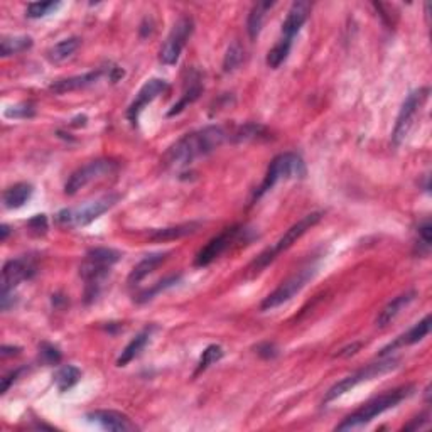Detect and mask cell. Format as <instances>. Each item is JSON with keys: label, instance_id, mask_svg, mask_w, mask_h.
<instances>
[{"label": "cell", "instance_id": "6da1fadb", "mask_svg": "<svg viewBox=\"0 0 432 432\" xmlns=\"http://www.w3.org/2000/svg\"><path fill=\"white\" fill-rule=\"evenodd\" d=\"M226 139H228V134L220 125H208L199 128V130L186 134L176 144L171 145L169 151L164 156V162L171 168H186V166H190L191 162L199 159V157L211 154Z\"/></svg>", "mask_w": 432, "mask_h": 432}, {"label": "cell", "instance_id": "7a4b0ae2", "mask_svg": "<svg viewBox=\"0 0 432 432\" xmlns=\"http://www.w3.org/2000/svg\"><path fill=\"white\" fill-rule=\"evenodd\" d=\"M416 388L412 385H407V387H400L395 388V390H390L383 395L375 397L366 404H363V407L358 410H354L353 414H350L348 417L345 419L341 424L336 426V431H350V429H357V427H362L365 424H369L370 421H374L375 417L382 416L383 412L390 410L393 407L404 402L405 399H409L412 395Z\"/></svg>", "mask_w": 432, "mask_h": 432}, {"label": "cell", "instance_id": "3957f363", "mask_svg": "<svg viewBox=\"0 0 432 432\" xmlns=\"http://www.w3.org/2000/svg\"><path fill=\"white\" fill-rule=\"evenodd\" d=\"M121 252L113 248H92L87 252L80 267L81 279L87 282V299H95L98 296L101 282L109 276L112 265L121 260Z\"/></svg>", "mask_w": 432, "mask_h": 432}, {"label": "cell", "instance_id": "277c9868", "mask_svg": "<svg viewBox=\"0 0 432 432\" xmlns=\"http://www.w3.org/2000/svg\"><path fill=\"white\" fill-rule=\"evenodd\" d=\"M321 218H323V213L321 211L309 213V215L301 218V220L290 226L288 232L282 235L279 240L273 243L272 247H269L267 250H264L262 254L257 257V259L250 265V271L254 273L262 272L265 267H269V265H271L273 260L277 259V257H279L280 254H284L285 250H289V248L292 247L294 243H296L299 238H301L302 235L307 232V230H311L312 226L318 225L321 221Z\"/></svg>", "mask_w": 432, "mask_h": 432}, {"label": "cell", "instance_id": "5b68a950", "mask_svg": "<svg viewBox=\"0 0 432 432\" xmlns=\"http://www.w3.org/2000/svg\"><path fill=\"white\" fill-rule=\"evenodd\" d=\"M121 201V195H109L104 198H98L90 203L81 204V206L66 208L56 215L58 223L61 226H70V228H76V226H87L100 218L104 213L112 209L115 204Z\"/></svg>", "mask_w": 432, "mask_h": 432}, {"label": "cell", "instance_id": "8992f818", "mask_svg": "<svg viewBox=\"0 0 432 432\" xmlns=\"http://www.w3.org/2000/svg\"><path fill=\"white\" fill-rule=\"evenodd\" d=\"M306 174V166L304 161L294 152H285L277 156L276 159L271 162L269 166L267 174H265L262 185H260L259 190L255 191V199H260L265 192H269L272 190L277 183L282 181V179H294V178H304Z\"/></svg>", "mask_w": 432, "mask_h": 432}, {"label": "cell", "instance_id": "52a82bcc", "mask_svg": "<svg viewBox=\"0 0 432 432\" xmlns=\"http://www.w3.org/2000/svg\"><path fill=\"white\" fill-rule=\"evenodd\" d=\"M399 360L397 358H387V360H380L376 363H370V365H366L365 369H360L358 371H354V374L348 375L346 378L341 380V382H338L333 385L331 388H329L326 397H324V404H328V402L338 399V397L345 395L346 392H350L352 388L357 387V385H360L363 382H369V380L378 378V376H382L385 374H388V371L395 370L397 366H399Z\"/></svg>", "mask_w": 432, "mask_h": 432}, {"label": "cell", "instance_id": "ba28073f", "mask_svg": "<svg viewBox=\"0 0 432 432\" xmlns=\"http://www.w3.org/2000/svg\"><path fill=\"white\" fill-rule=\"evenodd\" d=\"M117 171V162L110 159H97L88 162V164L81 166L80 169H76L75 173L68 178L66 185H64V192L68 196H75L76 192L92 185L93 181L98 179H104L110 174H113Z\"/></svg>", "mask_w": 432, "mask_h": 432}, {"label": "cell", "instance_id": "9c48e42d", "mask_svg": "<svg viewBox=\"0 0 432 432\" xmlns=\"http://www.w3.org/2000/svg\"><path fill=\"white\" fill-rule=\"evenodd\" d=\"M314 273H316V265H307V267L301 269V271L294 273L292 277H289L288 280L282 282L279 288L273 290L272 294H269V296L262 301V304H260V309L272 311L276 309V307L284 304V302L290 301L297 292H301V290L306 288V284L314 277Z\"/></svg>", "mask_w": 432, "mask_h": 432}, {"label": "cell", "instance_id": "30bf717a", "mask_svg": "<svg viewBox=\"0 0 432 432\" xmlns=\"http://www.w3.org/2000/svg\"><path fill=\"white\" fill-rule=\"evenodd\" d=\"M429 93H431L429 88H419L405 98L404 105H402L399 112V117H397L395 127H393L392 132V144L395 145V147H399V145L404 142L405 137H407L410 127H412L414 121H416L419 110H421L422 105L426 104Z\"/></svg>", "mask_w": 432, "mask_h": 432}, {"label": "cell", "instance_id": "8fae6325", "mask_svg": "<svg viewBox=\"0 0 432 432\" xmlns=\"http://www.w3.org/2000/svg\"><path fill=\"white\" fill-rule=\"evenodd\" d=\"M192 19L191 17L183 16L181 19L174 24L173 31L169 32L168 39H166L164 44L161 48L159 59L162 64H168V66H173L179 61V56H181L183 49H185L187 39L191 37L192 32Z\"/></svg>", "mask_w": 432, "mask_h": 432}, {"label": "cell", "instance_id": "7c38bea8", "mask_svg": "<svg viewBox=\"0 0 432 432\" xmlns=\"http://www.w3.org/2000/svg\"><path fill=\"white\" fill-rule=\"evenodd\" d=\"M243 232H245L243 226L235 225V226H230V228H225L220 235H216L215 238H211V240H209L206 245H204L198 252V255H196V259H195L196 267H206V265L215 262L218 257L223 255L225 252L228 250V248L232 247L233 243L238 240V238H240V235Z\"/></svg>", "mask_w": 432, "mask_h": 432}, {"label": "cell", "instance_id": "4fadbf2b", "mask_svg": "<svg viewBox=\"0 0 432 432\" xmlns=\"http://www.w3.org/2000/svg\"><path fill=\"white\" fill-rule=\"evenodd\" d=\"M36 271V262L27 255L8 260L2 269V294L14 292L17 285L34 277Z\"/></svg>", "mask_w": 432, "mask_h": 432}, {"label": "cell", "instance_id": "5bb4252c", "mask_svg": "<svg viewBox=\"0 0 432 432\" xmlns=\"http://www.w3.org/2000/svg\"><path fill=\"white\" fill-rule=\"evenodd\" d=\"M166 90H168V83H166L164 80H159V78L149 80L147 83H145L144 87L139 90V93H137L135 100L132 101L130 106H128L127 118H128V121H130V123H134V125H137V121H139L140 112H142V110L149 104H152V101L156 100V98L159 97L161 93H164Z\"/></svg>", "mask_w": 432, "mask_h": 432}, {"label": "cell", "instance_id": "9a60e30c", "mask_svg": "<svg viewBox=\"0 0 432 432\" xmlns=\"http://www.w3.org/2000/svg\"><path fill=\"white\" fill-rule=\"evenodd\" d=\"M311 12V4L306 2V0H297L290 6L288 17L282 23V39L285 41H294V37L297 36V32L301 31V27L304 25V23L309 17Z\"/></svg>", "mask_w": 432, "mask_h": 432}, {"label": "cell", "instance_id": "2e32d148", "mask_svg": "<svg viewBox=\"0 0 432 432\" xmlns=\"http://www.w3.org/2000/svg\"><path fill=\"white\" fill-rule=\"evenodd\" d=\"M87 419L95 422L98 426H101L106 431L127 432L137 429V426L130 419L121 412H117V410H95V412H90Z\"/></svg>", "mask_w": 432, "mask_h": 432}, {"label": "cell", "instance_id": "e0dca14e", "mask_svg": "<svg viewBox=\"0 0 432 432\" xmlns=\"http://www.w3.org/2000/svg\"><path fill=\"white\" fill-rule=\"evenodd\" d=\"M101 75H104V70H95V71L83 73V75L70 76V78L54 81V83L49 87V90L53 93H56V95L78 92V90L88 88V87H92V85H95L97 81L101 78Z\"/></svg>", "mask_w": 432, "mask_h": 432}, {"label": "cell", "instance_id": "ac0fdd59", "mask_svg": "<svg viewBox=\"0 0 432 432\" xmlns=\"http://www.w3.org/2000/svg\"><path fill=\"white\" fill-rule=\"evenodd\" d=\"M431 331V316H426L424 319L419 321L414 328H410L407 333H404V335L397 338L393 343H390L388 346H385V348L380 352L382 357H385L387 353L395 352L397 348H402V346H410V345H416L419 341H422L424 338L429 335Z\"/></svg>", "mask_w": 432, "mask_h": 432}, {"label": "cell", "instance_id": "d6986e66", "mask_svg": "<svg viewBox=\"0 0 432 432\" xmlns=\"http://www.w3.org/2000/svg\"><path fill=\"white\" fill-rule=\"evenodd\" d=\"M416 297H417L416 290H409V292H404V294H400V296H397L395 299H392V301L378 312V316H376V319H375L376 326L378 328L388 326V324H390L392 321L395 319L397 316H399L400 312L404 311L405 307H407Z\"/></svg>", "mask_w": 432, "mask_h": 432}, {"label": "cell", "instance_id": "ffe728a7", "mask_svg": "<svg viewBox=\"0 0 432 432\" xmlns=\"http://www.w3.org/2000/svg\"><path fill=\"white\" fill-rule=\"evenodd\" d=\"M169 255H171V252H164V254L159 252V254H151L145 257V259L140 260V262L137 264L134 269H132L130 276H128V284L130 285L139 284V282L144 280L149 273H152L157 267H159V265L164 264L166 260H168Z\"/></svg>", "mask_w": 432, "mask_h": 432}, {"label": "cell", "instance_id": "44dd1931", "mask_svg": "<svg viewBox=\"0 0 432 432\" xmlns=\"http://www.w3.org/2000/svg\"><path fill=\"white\" fill-rule=\"evenodd\" d=\"M152 331H154V328H145L139 333V335H135V338H132L130 343L123 348L122 354L118 357L117 366H127L132 360H135V358L140 354V352H142L145 346H147L149 340H151V336H152Z\"/></svg>", "mask_w": 432, "mask_h": 432}, {"label": "cell", "instance_id": "7402d4cb", "mask_svg": "<svg viewBox=\"0 0 432 432\" xmlns=\"http://www.w3.org/2000/svg\"><path fill=\"white\" fill-rule=\"evenodd\" d=\"M34 192V187L29 185V183H17V185L7 187L4 191L2 199H4V206L8 209H17L23 208L29 199H31Z\"/></svg>", "mask_w": 432, "mask_h": 432}, {"label": "cell", "instance_id": "603a6c76", "mask_svg": "<svg viewBox=\"0 0 432 432\" xmlns=\"http://www.w3.org/2000/svg\"><path fill=\"white\" fill-rule=\"evenodd\" d=\"M199 228L198 221H190V223H183L176 226H169V228H159L154 230L151 233V240L154 242H171L185 238L187 235L195 233Z\"/></svg>", "mask_w": 432, "mask_h": 432}, {"label": "cell", "instance_id": "cb8c5ba5", "mask_svg": "<svg viewBox=\"0 0 432 432\" xmlns=\"http://www.w3.org/2000/svg\"><path fill=\"white\" fill-rule=\"evenodd\" d=\"M272 7H273V2H259L252 7L250 14H248V20H247V31H248V36H250V39H257V37H259L260 31H262L265 14H267L269 8H272Z\"/></svg>", "mask_w": 432, "mask_h": 432}, {"label": "cell", "instance_id": "d4e9b609", "mask_svg": "<svg viewBox=\"0 0 432 432\" xmlns=\"http://www.w3.org/2000/svg\"><path fill=\"white\" fill-rule=\"evenodd\" d=\"M81 371L80 369L73 365H64L61 369L56 370V374L53 375V382L56 383L59 392H68L70 388L75 387L80 382Z\"/></svg>", "mask_w": 432, "mask_h": 432}, {"label": "cell", "instance_id": "484cf974", "mask_svg": "<svg viewBox=\"0 0 432 432\" xmlns=\"http://www.w3.org/2000/svg\"><path fill=\"white\" fill-rule=\"evenodd\" d=\"M80 44H81L80 37H68V39H63L61 42L54 44L53 48L48 51V59L51 63H61L64 59L73 56L75 51L80 48Z\"/></svg>", "mask_w": 432, "mask_h": 432}, {"label": "cell", "instance_id": "4316f807", "mask_svg": "<svg viewBox=\"0 0 432 432\" xmlns=\"http://www.w3.org/2000/svg\"><path fill=\"white\" fill-rule=\"evenodd\" d=\"M32 48V37L29 36H12L4 37L2 44H0V53L4 58L14 56V54L24 53V51Z\"/></svg>", "mask_w": 432, "mask_h": 432}, {"label": "cell", "instance_id": "83f0119b", "mask_svg": "<svg viewBox=\"0 0 432 432\" xmlns=\"http://www.w3.org/2000/svg\"><path fill=\"white\" fill-rule=\"evenodd\" d=\"M201 92H203V87H201L199 80H195V81H192V83L190 85V88H187L185 93H183V97L179 98L178 104H174L173 109L169 110V112H168V117H174V115L181 113L183 110L186 109V106H190L191 104H195V101L199 98Z\"/></svg>", "mask_w": 432, "mask_h": 432}, {"label": "cell", "instance_id": "f1b7e54d", "mask_svg": "<svg viewBox=\"0 0 432 432\" xmlns=\"http://www.w3.org/2000/svg\"><path fill=\"white\" fill-rule=\"evenodd\" d=\"M290 48H292V42L290 41H285V39H279V42H277L273 48L269 51L267 54V64L269 68H272V70H277V68L280 66L282 63L285 61L290 53Z\"/></svg>", "mask_w": 432, "mask_h": 432}, {"label": "cell", "instance_id": "f546056e", "mask_svg": "<svg viewBox=\"0 0 432 432\" xmlns=\"http://www.w3.org/2000/svg\"><path fill=\"white\" fill-rule=\"evenodd\" d=\"M243 54H245V51H243L242 44L238 41H235L233 44L226 49V54L223 59V71L232 73L237 70V68L240 66L243 61Z\"/></svg>", "mask_w": 432, "mask_h": 432}, {"label": "cell", "instance_id": "4dcf8cb0", "mask_svg": "<svg viewBox=\"0 0 432 432\" xmlns=\"http://www.w3.org/2000/svg\"><path fill=\"white\" fill-rule=\"evenodd\" d=\"M223 348L218 345H209L206 350H204L203 354H201V360L198 363V370H196V374H201V371H204L208 369V366H211L213 363L220 362L221 358H223Z\"/></svg>", "mask_w": 432, "mask_h": 432}, {"label": "cell", "instance_id": "1f68e13d", "mask_svg": "<svg viewBox=\"0 0 432 432\" xmlns=\"http://www.w3.org/2000/svg\"><path fill=\"white\" fill-rule=\"evenodd\" d=\"M59 7H61V2H32L27 6L25 16L29 19H41V17H46L51 12L58 11Z\"/></svg>", "mask_w": 432, "mask_h": 432}, {"label": "cell", "instance_id": "d6a6232c", "mask_svg": "<svg viewBox=\"0 0 432 432\" xmlns=\"http://www.w3.org/2000/svg\"><path fill=\"white\" fill-rule=\"evenodd\" d=\"M179 279H181V276H171V277H168V279L157 282V284L154 285V288L147 289V290H144V292L140 294L139 297H137V302H147V301H151V299H152L154 296H157V294L162 292V290L173 288L174 284H178V280H179Z\"/></svg>", "mask_w": 432, "mask_h": 432}, {"label": "cell", "instance_id": "836d02e7", "mask_svg": "<svg viewBox=\"0 0 432 432\" xmlns=\"http://www.w3.org/2000/svg\"><path fill=\"white\" fill-rule=\"evenodd\" d=\"M61 352L56 348V346L49 345V343H42L39 346V360L44 365H58L61 362Z\"/></svg>", "mask_w": 432, "mask_h": 432}, {"label": "cell", "instance_id": "e575fe53", "mask_svg": "<svg viewBox=\"0 0 432 432\" xmlns=\"http://www.w3.org/2000/svg\"><path fill=\"white\" fill-rule=\"evenodd\" d=\"M34 115H36V109L32 104H19L6 110L7 118H32Z\"/></svg>", "mask_w": 432, "mask_h": 432}, {"label": "cell", "instance_id": "d590c367", "mask_svg": "<svg viewBox=\"0 0 432 432\" xmlns=\"http://www.w3.org/2000/svg\"><path fill=\"white\" fill-rule=\"evenodd\" d=\"M27 228L29 232L37 235V237L44 235L48 232V218H46V215H36L27 221Z\"/></svg>", "mask_w": 432, "mask_h": 432}, {"label": "cell", "instance_id": "8d00e7d4", "mask_svg": "<svg viewBox=\"0 0 432 432\" xmlns=\"http://www.w3.org/2000/svg\"><path fill=\"white\" fill-rule=\"evenodd\" d=\"M419 238H421V242L424 243L426 248L431 247V243H432V226H431L429 220H426L424 223L419 225Z\"/></svg>", "mask_w": 432, "mask_h": 432}, {"label": "cell", "instance_id": "74e56055", "mask_svg": "<svg viewBox=\"0 0 432 432\" xmlns=\"http://www.w3.org/2000/svg\"><path fill=\"white\" fill-rule=\"evenodd\" d=\"M257 353H259L262 358H276L279 350H277V346L273 343H264L257 346Z\"/></svg>", "mask_w": 432, "mask_h": 432}, {"label": "cell", "instance_id": "f35d334b", "mask_svg": "<svg viewBox=\"0 0 432 432\" xmlns=\"http://www.w3.org/2000/svg\"><path fill=\"white\" fill-rule=\"evenodd\" d=\"M24 371H25V369H17L14 371H11V374H8V375L4 376V378H2V393H6L8 388H11L12 382H16V380L19 378V376L23 375Z\"/></svg>", "mask_w": 432, "mask_h": 432}, {"label": "cell", "instance_id": "ab89813d", "mask_svg": "<svg viewBox=\"0 0 432 432\" xmlns=\"http://www.w3.org/2000/svg\"><path fill=\"white\" fill-rule=\"evenodd\" d=\"M360 348H362V343H353V345L346 346V348H343V350H340V352H338V353L335 354V357L346 358V357H350V354H354V353H357Z\"/></svg>", "mask_w": 432, "mask_h": 432}, {"label": "cell", "instance_id": "60d3db41", "mask_svg": "<svg viewBox=\"0 0 432 432\" xmlns=\"http://www.w3.org/2000/svg\"><path fill=\"white\" fill-rule=\"evenodd\" d=\"M19 353H20L19 346H7V345H4L2 350H0V354H2V358L14 357V354H19Z\"/></svg>", "mask_w": 432, "mask_h": 432}, {"label": "cell", "instance_id": "b9f144b4", "mask_svg": "<svg viewBox=\"0 0 432 432\" xmlns=\"http://www.w3.org/2000/svg\"><path fill=\"white\" fill-rule=\"evenodd\" d=\"M427 422H429V421H427V416H421V417H417L416 421L412 422V424L405 426V429H407V431L409 429H417V427H422L424 424H427Z\"/></svg>", "mask_w": 432, "mask_h": 432}, {"label": "cell", "instance_id": "7bdbcfd3", "mask_svg": "<svg viewBox=\"0 0 432 432\" xmlns=\"http://www.w3.org/2000/svg\"><path fill=\"white\" fill-rule=\"evenodd\" d=\"M7 237H8V226L2 225V242H6Z\"/></svg>", "mask_w": 432, "mask_h": 432}]
</instances>
